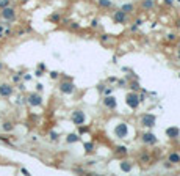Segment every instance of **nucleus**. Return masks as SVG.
Segmentation results:
<instances>
[{"label": "nucleus", "mask_w": 180, "mask_h": 176, "mask_svg": "<svg viewBox=\"0 0 180 176\" xmlns=\"http://www.w3.org/2000/svg\"><path fill=\"white\" fill-rule=\"evenodd\" d=\"M2 18L5 19V21H13V19L16 18V11L14 8H11V6H5V8H2Z\"/></svg>", "instance_id": "obj_1"}, {"label": "nucleus", "mask_w": 180, "mask_h": 176, "mask_svg": "<svg viewBox=\"0 0 180 176\" xmlns=\"http://www.w3.org/2000/svg\"><path fill=\"white\" fill-rule=\"evenodd\" d=\"M127 104H128V107L136 109V107H138V104H139V98L136 94H133V93H130V94L127 96Z\"/></svg>", "instance_id": "obj_2"}, {"label": "nucleus", "mask_w": 180, "mask_h": 176, "mask_svg": "<svg viewBox=\"0 0 180 176\" xmlns=\"http://www.w3.org/2000/svg\"><path fill=\"white\" fill-rule=\"evenodd\" d=\"M28 104L30 105H33V107H38V105H41L42 104V99H41V96L39 94H30L28 96Z\"/></svg>", "instance_id": "obj_3"}, {"label": "nucleus", "mask_w": 180, "mask_h": 176, "mask_svg": "<svg viewBox=\"0 0 180 176\" xmlns=\"http://www.w3.org/2000/svg\"><path fill=\"white\" fill-rule=\"evenodd\" d=\"M141 123H143V126H147V127H152V126L155 124V117L154 115H144L141 119Z\"/></svg>", "instance_id": "obj_4"}, {"label": "nucleus", "mask_w": 180, "mask_h": 176, "mask_svg": "<svg viewBox=\"0 0 180 176\" xmlns=\"http://www.w3.org/2000/svg\"><path fill=\"white\" fill-rule=\"evenodd\" d=\"M11 93H13V88L9 87V85H6V84L0 85V96L8 98V96H11Z\"/></svg>", "instance_id": "obj_5"}, {"label": "nucleus", "mask_w": 180, "mask_h": 176, "mask_svg": "<svg viewBox=\"0 0 180 176\" xmlns=\"http://www.w3.org/2000/svg\"><path fill=\"white\" fill-rule=\"evenodd\" d=\"M116 135H118V137H125V135H127V124H125V123H121V124L116 127Z\"/></svg>", "instance_id": "obj_6"}, {"label": "nucleus", "mask_w": 180, "mask_h": 176, "mask_svg": "<svg viewBox=\"0 0 180 176\" xmlns=\"http://www.w3.org/2000/svg\"><path fill=\"white\" fill-rule=\"evenodd\" d=\"M60 90H61V93H66V94H71L72 91H74V85L69 84V82H64V84L60 85Z\"/></svg>", "instance_id": "obj_7"}, {"label": "nucleus", "mask_w": 180, "mask_h": 176, "mask_svg": "<svg viewBox=\"0 0 180 176\" xmlns=\"http://www.w3.org/2000/svg\"><path fill=\"white\" fill-rule=\"evenodd\" d=\"M72 119H74L75 124H83V121H85V113H83V112H74Z\"/></svg>", "instance_id": "obj_8"}, {"label": "nucleus", "mask_w": 180, "mask_h": 176, "mask_svg": "<svg viewBox=\"0 0 180 176\" xmlns=\"http://www.w3.org/2000/svg\"><path fill=\"white\" fill-rule=\"evenodd\" d=\"M143 140H144V143H149V145H154L157 142L155 135L154 134H144L143 135Z\"/></svg>", "instance_id": "obj_9"}, {"label": "nucleus", "mask_w": 180, "mask_h": 176, "mask_svg": "<svg viewBox=\"0 0 180 176\" xmlns=\"http://www.w3.org/2000/svg\"><path fill=\"white\" fill-rule=\"evenodd\" d=\"M166 134L169 135V137H172V138H177L179 135H180V131L177 127H169L168 131H166Z\"/></svg>", "instance_id": "obj_10"}, {"label": "nucleus", "mask_w": 180, "mask_h": 176, "mask_svg": "<svg viewBox=\"0 0 180 176\" xmlns=\"http://www.w3.org/2000/svg\"><path fill=\"white\" fill-rule=\"evenodd\" d=\"M114 21L116 22H125V13L122 11H116V14H114Z\"/></svg>", "instance_id": "obj_11"}, {"label": "nucleus", "mask_w": 180, "mask_h": 176, "mask_svg": "<svg viewBox=\"0 0 180 176\" xmlns=\"http://www.w3.org/2000/svg\"><path fill=\"white\" fill-rule=\"evenodd\" d=\"M105 105H106V107H110V109H114V107H116V101H114V98L108 96V98L105 99Z\"/></svg>", "instance_id": "obj_12"}, {"label": "nucleus", "mask_w": 180, "mask_h": 176, "mask_svg": "<svg viewBox=\"0 0 180 176\" xmlns=\"http://www.w3.org/2000/svg\"><path fill=\"white\" fill-rule=\"evenodd\" d=\"M121 170L122 171H130V170H132V165H130L128 162H122V164H121Z\"/></svg>", "instance_id": "obj_13"}, {"label": "nucleus", "mask_w": 180, "mask_h": 176, "mask_svg": "<svg viewBox=\"0 0 180 176\" xmlns=\"http://www.w3.org/2000/svg\"><path fill=\"white\" fill-rule=\"evenodd\" d=\"M169 162H174V164L175 162H180V156L175 154V152H172V154L169 156Z\"/></svg>", "instance_id": "obj_14"}, {"label": "nucleus", "mask_w": 180, "mask_h": 176, "mask_svg": "<svg viewBox=\"0 0 180 176\" xmlns=\"http://www.w3.org/2000/svg\"><path fill=\"white\" fill-rule=\"evenodd\" d=\"M99 5L105 6V8H110V6H111V2H110V0H99Z\"/></svg>", "instance_id": "obj_15"}, {"label": "nucleus", "mask_w": 180, "mask_h": 176, "mask_svg": "<svg viewBox=\"0 0 180 176\" xmlns=\"http://www.w3.org/2000/svg\"><path fill=\"white\" fill-rule=\"evenodd\" d=\"M122 11H124V13H130V11H132V9H133V5H130V3H127V5H124V6H122Z\"/></svg>", "instance_id": "obj_16"}, {"label": "nucleus", "mask_w": 180, "mask_h": 176, "mask_svg": "<svg viewBox=\"0 0 180 176\" xmlns=\"http://www.w3.org/2000/svg\"><path fill=\"white\" fill-rule=\"evenodd\" d=\"M77 140H78V137H77L75 134H72V135H69V137H68V142H69V143H74V142H77Z\"/></svg>", "instance_id": "obj_17"}, {"label": "nucleus", "mask_w": 180, "mask_h": 176, "mask_svg": "<svg viewBox=\"0 0 180 176\" xmlns=\"http://www.w3.org/2000/svg\"><path fill=\"white\" fill-rule=\"evenodd\" d=\"M143 6H144V8H152V6H154V2H152V0H146V2L143 3Z\"/></svg>", "instance_id": "obj_18"}, {"label": "nucleus", "mask_w": 180, "mask_h": 176, "mask_svg": "<svg viewBox=\"0 0 180 176\" xmlns=\"http://www.w3.org/2000/svg\"><path fill=\"white\" fill-rule=\"evenodd\" d=\"M11 129H13L11 123H5V124H3V131H11Z\"/></svg>", "instance_id": "obj_19"}, {"label": "nucleus", "mask_w": 180, "mask_h": 176, "mask_svg": "<svg viewBox=\"0 0 180 176\" xmlns=\"http://www.w3.org/2000/svg\"><path fill=\"white\" fill-rule=\"evenodd\" d=\"M9 5V0H0V8H5Z\"/></svg>", "instance_id": "obj_20"}, {"label": "nucleus", "mask_w": 180, "mask_h": 176, "mask_svg": "<svg viewBox=\"0 0 180 176\" xmlns=\"http://www.w3.org/2000/svg\"><path fill=\"white\" fill-rule=\"evenodd\" d=\"M85 148H86V151H88V152H91L92 151V143H85Z\"/></svg>", "instance_id": "obj_21"}, {"label": "nucleus", "mask_w": 180, "mask_h": 176, "mask_svg": "<svg viewBox=\"0 0 180 176\" xmlns=\"http://www.w3.org/2000/svg\"><path fill=\"white\" fill-rule=\"evenodd\" d=\"M118 152H122V154H125V152H127V148H125V146H119V148H118Z\"/></svg>", "instance_id": "obj_22"}, {"label": "nucleus", "mask_w": 180, "mask_h": 176, "mask_svg": "<svg viewBox=\"0 0 180 176\" xmlns=\"http://www.w3.org/2000/svg\"><path fill=\"white\" fill-rule=\"evenodd\" d=\"M141 160H143V162H147V160H149V156H147V154H143V156H141Z\"/></svg>", "instance_id": "obj_23"}, {"label": "nucleus", "mask_w": 180, "mask_h": 176, "mask_svg": "<svg viewBox=\"0 0 180 176\" xmlns=\"http://www.w3.org/2000/svg\"><path fill=\"white\" fill-rule=\"evenodd\" d=\"M52 19H53V21H60V16H58V14H53Z\"/></svg>", "instance_id": "obj_24"}, {"label": "nucleus", "mask_w": 180, "mask_h": 176, "mask_svg": "<svg viewBox=\"0 0 180 176\" xmlns=\"http://www.w3.org/2000/svg\"><path fill=\"white\" fill-rule=\"evenodd\" d=\"M168 39H175V35H174V33H171V35H168Z\"/></svg>", "instance_id": "obj_25"}, {"label": "nucleus", "mask_w": 180, "mask_h": 176, "mask_svg": "<svg viewBox=\"0 0 180 176\" xmlns=\"http://www.w3.org/2000/svg\"><path fill=\"white\" fill-rule=\"evenodd\" d=\"M22 2H28V0H22Z\"/></svg>", "instance_id": "obj_26"}, {"label": "nucleus", "mask_w": 180, "mask_h": 176, "mask_svg": "<svg viewBox=\"0 0 180 176\" xmlns=\"http://www.w3.org/2000/svg\"><path fill=\"white\" fill-rule=\"evenodd\" d=\"M179 58H180V52H179Z\"/></svg>", "instance_id": "obj_27"}, {"label": "nucleus", "mask_w": 180, "mask_h": 176, "mask_svg": "<svg viewBox=\"0 0 180 176\" xmlns=\"http://www.w3.org/2000/svg\"><path fill=\"white\" fill-rule=\"evenodd\" d=\"M179 27H180V22H179Z\"/></svg>", "instance_id": "obj_28"}]
</instances>
